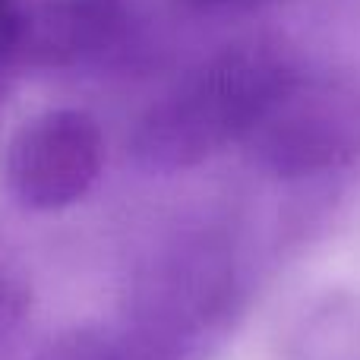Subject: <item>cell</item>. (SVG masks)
<instances>
[{
	"label": "cell",
	"mask_w": 360,
	"mask_h": 360,
	"mask_svg": "<svg viewBox=\"0 0 360 360\" xmlns=\"http://www.w3.org/2000/svg\"><path fill=\"white\" fill-rule=\"evenodd\" d=\"M297 82L300 70L281 44H228L146 108L130 152L139 168L155 174L196 168L231 143L250 139Z\"/></svg>",
	"instance_id": "6da1fadb"
},
{
	"label": "cell",
	"mask_w": 360,
	"mask_h": 360,
	"mask_svg": "<svg viewBox=\"0 0 360 360\" xmlns=\"http://www.w3.org/2000/svg\"><path fill=\"white\" fill-rule=\"evenodd\" d=\"M243 269L237 243L218 224L165 237L127 288L120 348L127 360H186L237 310Z\"/></svg>",
	"instance_id": "7a4b0ae2"
},
{
	"label": "cell",
	"mask_w": 360,
	"mask_h": 360,
	"mask_svg": "<svg viewBox=\"0 0 360 360\" xmlns=\"http://www.w3.org/2000/svg\"><path fill=\"white\" fill-rule=\"evenodd\" d=\"M105 165L98 120L79 108H51L13 133L4 174L13 199L32 212H60L79 202Z\"/></svg>",
	"instance_id": "3957f363"
},
{
	"label": "cell",
	"mask_w": 360,
	"mask_h": 360,
	"mask_svg": "<svg viewBox=\"0 0 360 360\" xmlns=\"http://www.w3.org/2000/svg\"><path fill=\"white\" fill-rule=\"evenodd\" d=\"M250 152L269 174L304 180L360 155V105L332 86L300 82L250 133Z\"/></svg>",
	"instance_id": "277c9868"
},
{
	"label": "cell",
	"mask_w": 360,
	"mask_h": 360,
	"mask_svg": "<svg viewBox=\"0 0 360 360\" xmlns=\"http://www.w3.org/2000/svg\"><path fill=\"white\" fill-rule=\"evenodd\" d=\"M127 32V0H38L19 16L16 57L41 70L79 67L117 51Z\"/></svg>",
	"instance_id": "5b68a950"
},
{
	"label": "cell",
	"mask_w": 360,
	"mask_h": 360,
	"mask_svg": "<svg viewBox=\"0 0 360 360\" xmlns=\"http://www.w3.org/2000/svg\"><path fill=\"white\" fill-rule=\"evenodd\" d=\"M297 360H360V313L342 304L316 310L300 329Z\"/></svg>",
	"instance_id": "8992f818"
},
{
	"label": "cell",
	"mask_w": 360,
	"mask_h": 360,
	"mask_svg": "<svg viewBox=\"0 0 360 360\" xmlns=\"http://www.w3.org/2000/svg\"><path fill=\"white\" fill-rule=\"evenodd\" d=\"M25 360H127V357L117 338L105 335L101 329H92V326H79V329L51 335Z\"/></svg>",
	"instance_id": "52a82bcc"
},
{
	"label": "cell",
	"mask_w": 360,
	"mask_h": 360,
	"mask_svg": "<svg viewBox=\"0 0 360 360\" xmlns=\"http://www.w3.org/2000/svg\"><path fill=\"white\" fill-rule=\"evenodd\" d=\"M29 310V291H25L22 281H16L13 275L0 272V351L19 332Z\"/></svg>",
	"instance_id": "ba28073f"
},
{
	"label": "cell",
	"mask_w": 360,
	"mask_h": 360,
	"mask_svg": "<svg viewBox=\"0 0 360 360\" xmlns=\"http://www.w3.org/2000/svg\"><path fill=\"white\" fill-rule=\"evenodd\" d=\"M177 4L193 13H221V10H243V6L262 4V0H177Z\"/></svg>",
	"instance_id": "9c48e42d"
}]
</instances>
